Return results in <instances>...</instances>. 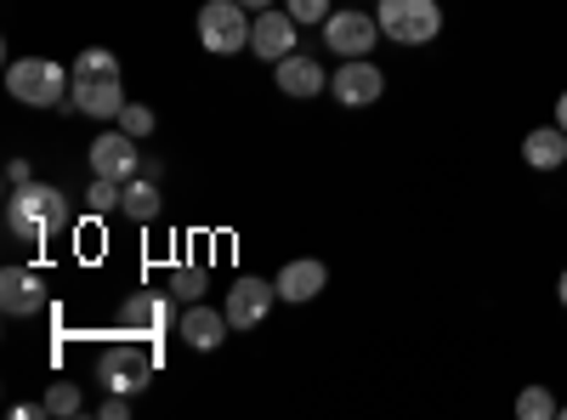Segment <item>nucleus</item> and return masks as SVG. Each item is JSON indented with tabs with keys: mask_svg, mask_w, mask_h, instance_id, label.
Masks as SVG:
<instances>
[{
	"mask_svg": "<svg viewBox=\"0 0 567 420\" xmlns=\"http://www.w3.org/2000/svg\"><path fill=\"white\" fill-rule=\"evenodd\" d=\"M69 222L74 211L52 182H29V188H12L7 199V233L18 245H52L58 233H69Z\"/></svg>",
	"mask_w": 567,
	"mask_h": 420,
	"instance_id": "obj_1",
	"label": "nucleus"
},
{
	"mask_svg": "<svg viewBox=\"0 0 567 420\" xmlns=\"http://www.w3.org/2000/svg\"><path fill=\"white\" fill-rule=\"evenodd\" d=\"M7 91L23 109H63L74 98L69 69L52 63V58H18V63H7Z\"/></svg>",
	"mask_w": 567,
	"mask_h": 420,
	"instance_id": "obj_2",
	"label": "nucleus"
},
{
	"mask_svg": "<svg viewBox=\"0 0 567 420\" xmlns=\"http://www.w3.org/2000/svg\"><path fill=\"white\" fill-rule=\"evenodd\" d=\"M250 23H256V12L239 7V0H205L199 7V45L216 58H239V52H250Z\"/></svg>",
	"mask_w": 567,
	"mask_h": 420,
	"instance_id": "obj_3",
	"label": "nucleus"
},
{
	"mask_svg": "<svg viewBox=\"0 0 567 420\" xmlns=\"http://www.w3.org/2000/svg\"><path fill=\"white\" fill-rule=\"evenodd\" d=\"M381 34L398 45H432L443 34V7L437 0H374Z\"/></svg>",
	"mask_w": 567,
	"mask_h": 420,
	"instance_id": "obj_4",
	"label": "nucleus"
},
{
	"mask_svg": "<svg viewBox=\"0 0 567 420\" xmlns=\"http://www.w3.org/2000/svg\"><path fill=\"white\" fill-rule=\"evenodd\" d=\"M154 363H159V352H154V347L142 352V347L125 336L120 347H109V352L97 358V381H103L109 392H125V398H136L142 387L154 381Z\"/></svg>",
	"mask_w": 567,
	"mask_h": 420,
	"instance_id": "obj_5",
	"label": "nucleus"
},
{
	"mask_svg": "<svg viewBox=\"0 0 567 420\" xmlns=\"http://www.w3.org/2000/svg\"><path fill=\"white\" fill-rule=\"evenodd\" d=\"M374 40H386V34H381V18H374V12L347 7V12H329V18H323V45H329V52H336L341 63H347V58H369Z\"/></svg>",
	"mask_w": 567,
	"mask_h": 420,
	"instance_id": "obj_6",
	"label": "nucleus"
},
{
	"mask_svg": "<svg viewBox=\"0 0 567 420\" xmlns=\"http://www.w3.org/2000/svg\"><path fill=\"white\" fill-rule=\"evenodd\" d=\"M329 91H336L341 109H374V103L386 98V74L374 69L369 58H347L336 69V80H329Z\"/></svg>",
	"mask_w": 567,
	"mask_h": 420,
	"instance_id": "obj_7",
	"label": "nucleus"
},
{
	"mask_svg": "<svg viewBox=\"0 0 567 420\" xmlns=\"http://www.w3.org/2000/svg\"><path fill=\"white\" fill-rule=\"evenodd\" d=\"M272 301H278V285L272 278H233V290H227V324L233 330H261L267 324V313H272Z\"/></svg>",
	"mask_w": 567,
	"mask_h": 420,
	"instance_id": "obj_8",
	"label": "nucleus"
},
{
	"mask_svg": "<svg viewBox=\"0 0 567 420\" xmlns=\"http://www.w3.org/2000/svg\"><path fill=\"white\" fill-rule=\"evenodd\" d=\"M296 18H290V7H267V12H256V23H250V52H256V63H284L296 52Z\"/></svg>",
	"mask_w": 567,
	"mask_h": 420,
	"instance_id": "obj_9",
	"label": "nucleus"
},
{
	"mask_svg": "<svg viewBox=\"0 0 567 420\" xmlns=\"http://www.w3.org/2000/svg\"><path fill=\"white\" fill-rule=\"evenodd\" d=\"M91 176H109V182H131L136 176V136L125 131V125H114V131H103L97 143H91Z\"/></svg>",
	"mask_w": 567,
	"mask_h": 420,
	"instance_id": "obj_10",
	"label": "nucleus"
},
{
	"mask_svg": "<svg viewBox=\"0 0 567 420\" xmlns=\"http://www.w3.org/2000/svg\"><path fill=\"white\" fill-rule=\"evenodd\" d=\"M171 330V301L159 296V290H142V296H131L125 307H120V336H131V341H159Z\"/></svg>",
	"mask_w": 567,
	"mask_h": 420,
	"instance_id": "obj_11",
	"label": "nucleus"
},
{
	"mask_svg": "<svg viewBox=\"0 0 567 420\" xmlns=\"http://www.w3.org/2000/svg\"><path fill=\"white\" fill-rule=\"evenodd\" d=\"M69 109H80L85 120H120V114H125V85H120V74H91V80H74Z\"/></svg>",
	"mask_w": 567,
	"mask_h": 420,
	"instance_id": "obj_12",
	"label": "nucleus"
},
{
	"mask_svg": "<svg viewBox=\"0 0 567 420\" xmlns=\"http://www.w3.org/2000/svg\"><path fill=\"white\" fill-rule=\"evenodd\" d=\"M45 307V278L34 267H7L0 273V313L7 318H34Z\"/></svg>",
	"mask_w": 567,
	"mask_h": 420,
	"instance_id": "obj_13",
	"label": "nucleus"
},
{
	"mask_svg": "<svg viewBox=\"0 0 567 420\" xmlns=\"http://www.w3.org/2000/svg\"><path fill=\"white\" fill-rule=\"evenodd\" d=\"M227 313H216V307H205V301H187V313L176 318V336L194 347V352H216L221 341H227Z\"/></svg>",
	"mask_w": 567,
	"mask_h": 420,
	"instance_id": "obj_14",
	"label": "nucleus"
},
{
	"mask_svg": "<svg viewBox=\"0 0 567 420\" xmlns=\"http://www.w3.org/2000/svg\"><path fill=\"white\" fill-rule=\"evenodd\" d=\"M272 80H278V91H284V98H301V103H312L318 91L329 85V74H323V69H318L307 52H290L284 63H272Z\"/></svg>",
	"mask_w": 567,
	"mask_h": 420,
	"instance_id": "obj_15",
	"label": "nucleus"
},
{
	"mask_svg": "<svg viewBox=\"0 0 567 420\" xmlns=\"http://www.w3.org/2000/svg\"><path fill=\"white\" fill-rule=\"evenodd\" d=\"M272 285H278V301H318V296H323V285H329V267H323V262H312V256L284 262V273L272 278Z\"/></svg>",
	"mask_w": 567,
	"mask_h": 420,
	"instance_id": "obj_16",
	"label": "nucleus"
},
{
	"mask_svg": "<svg viewBox=\"0 0 567 420\" xmlns=\"http://www.w3.org/2000/svg\"><path fill=\"white\" fill-rule=\"evenodd\" d=\"M523 160L534 165V171H561L567 165V131L550 120V125H534L528 136H523Z\"/></svg>",
	"mask_w": 567,
	"mask_h": 420,
	"instance_id": "obj_17",
	"label": "nucleus"
},
{
	"mask_svg": "<svg viewBox=\"0 0 567 420\" xmlns=\"http://www.w3.org/2000/svg\"><path fill=\"white\" fill-rule=\"evenodd\" d=\"M159 211H165L159 176H131L125 182V199H120V216L125 222H159Z\"/></svg>",
	"mask_w": 567,
	"mask_h": 420,
	"instance_id": "obj_18",
	"label": "nucleus"
},
{
	"mask_svg": "<svg viewBox=\"0 0 567 420\" xmlns=\"http://www.w3.org/2000/svg\"><path fill=\"white\" fill-rule=\"evenodd\" d=\"M40 414H58V420H74V414H85V398H80V387H74V381H52V392H45Z\"/></svg>",
	"mask_w": 567,
	"mask_h": 420,
	"instance_id": "obj_19",
	"label": "nucleus"
},
{
	"mask_svg": "<svg viewBox=\"0 0 567 420\" xmlns=\"http://www.w3.org/2000/svg\"><path fill=\"white\" fill-rule=\"evenodd\" d=\"M120 199H125V182H109V176H97L85 188V211L91 216H120Z\"/></svg>",
	"mask_w": 567,
	"mask_h": 420,
	"instance_id": "obj_20",
	"label": "nucleus"
},
{
	"mask_svg": "<svg viewBox=\"0 0 567 420\" xmlns=\"http://www.w3.org/2000/svg\"><path fill=\"white\" fill-rule=\"evenodd\" d=\"M205 290H210V273H205V267H171V296L199 301Z\"/></svg>",
	"mask_w": 567,
	"mask_h": 420,
	"instance_id": "obj_21",
	"label": "nucleus"
},
{
	"mask_svg": "<svg viewBox=\"0 0 567 420\" xmlns=\"http://www.w3.org/2000/svg\"><path fill=\"white\" fill-rule=\"evenodd\" d=\"M91 74H120V63H114L109 45H85V52L74 58V80H91Z\"/></svg>",
	"mask_w": 567,
	"mask_h": 420,
	"instance_id": "obj_22",
	"label": "nucleus"
},
{
	"mask_svg": "<svg viewBox=\"0 0 567 420\" xmlns=\"http://www.w3.org/2000/svg\"><path fill=\"white\" fill-rule=\"evenodd\" d=\"M556 409H561V403H556L545 387H528L523 398H516V414H523V420H550Z\"/></svg>",
	"mask_w": 567,
	"mask_h": 420,
	"instance_id": "obj_23",
	"label": "nucleus"
},
{
	"mask_svg": "<svg viewBox=\"0 0 567 420\" xmlns=\"http://www.w3.org/2000/svg\"><path fill=\"white\" fill-rule=\"evenodd\" d=\"M284 7H290L296 23H323L329 12H336V0H284Z\"/></svg>",
	"mask_w": 567,
	"mask_h": 420,
	"instance_id": "obj_24",
	"label": "nucleus"
},
{
	"mask_svg": "<svg viewBox=\"0 0 567 420\" xmlns=\"http://www.w3.org/2000/svg\"><path fill=\"white\" fill-rule=\"evenodd\" d=\"M120 125H125V131L136 136V143H142V136H154V109H142V103H125Z\"/></svg>",
	"mask_w": 567,
	"mask_h": 420,
	"instance_id": "obj_25",
	"label": "nucleus"
},
{
	"mask_svg": "<svg viewBox=\"0 0 567 420\" xmlns=\"http://www.w3.org/2000/svg\"><path fill=\"white\" fill-rule=\"evenodd\" d=\"M29 182H34L29 160H12V165H7V188H29Z\"/></svg>",
	"mask_w": 567,
	"mask_h": 420,
	"instance_id": "obj_26",
	"label": "nucleus"
},
{
	"mask_svg": "<svg viewBox=\"0 0 567 420\" xmlns=\"http://www.w3.org/2000/svg\"><path fill=\"white\" fill-rule=\"evenodd\" d=\"M97 414H103V420H125V414H131V398H125V392H114V398H109Z\"/></svg>",
	"mask_w": 567,
	"mask_h": 420,
	"instance_id": "obj_27",
	"label": "nucleus"
},
{
	"mask_svg": "<svg viewBox=\"0 0 567 420\" xmlns=\"http://www.w3.org/2000/svg\"><path fill=\"white\" fill-rule=\"evenodd\" d=\"M556 125L567 131V91H561V98H556Z\"/></svg>",
	"mask_w": 567,
	"mask_h": 420,
	"instance_id": "obj_28",
	"label": "nucleus"
},
{
	"mask_svg": "<svg viewBox=\"0 0 567 420\" xmlns=\"http://www.w3.org/2000/svg\"><path fill=\"white\" fill-rule=\"evenodd\" d=\"M556 296H561V307H567V267H561V278H556Z\"/></svg>",
	"mask_w": 567,
	"mask_h": 420,
	"instance_id": "obj_29",
	"label": "nucleus"
},
{
	"mask_svg": "<svg viewBox=\"0 0 567 420\" xmlns=\"http://www.w3.org/2000/svg\"><path fill=\"white\" fill-rule=\"evenodd\" d=\"M239 7H250V12H267V7H272V0H239Z\"/></svg>",
	"mask_w": 567,
	"mask_h": 420,
	"instance_id": "obj_30",
	"label": "nucleus"
},
{
	"mask_svg": "<svg viewBox=\"0 0 567 420\" xmlns=\"http://www.w3.org/2000/svg\"><path fill=\"white\" fill-rule=\"evenodd\" d=\"M556 414H561V420H567V403H561V409H556Z\"/></svg>",
	"mask_w": 567,
	"mask_h": 420,
	"instance_id": "obj_31",
	"label": "nucleus"
}]
</instances>
